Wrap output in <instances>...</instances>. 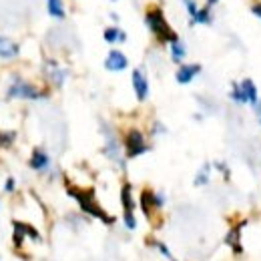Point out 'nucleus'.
I'll return each instance as SVG.
<instances>
[{
    "instance_id": "nucleus-1",
    "label": "nucleus",
    "mask_w": 261,
    "mask_h": 261,
    "mask_svg": "<svg viewBox=\"0 0 261 261\" xmlns=\"http://www.w3.org/2000/svg\"><path fill=\"white\" fill-rule=\"evenodd\" d=\"M145 22H147L149 30H151L159 40L169 42V44L175 42V40H179L177 34L169 28V24H167V20H165V16H163V12H161L159 8H151V10L147 12V16H145Z\"/></svg>"
},
{
    "instance_id": "nucleus-2",
    "label": "nucleus",
    "mask_w": 261,
    "mask_h": 261,
    "mask_svg": "<svg viewBox=\"0 0 261 261\" xmlns=\"http://www.w3.org/2000/svg\"><path fill=\"white\" fill-rule=\"evenodd\" d=\"M68 195H72V197L78 201L80 209L86 211L88 215L98 217V219H102L104 223H112V221H114L112 217H108V215H106V213L96 205V201L92 199V195H88V193H80V191H74V189H68Z\"/></svg>"
},
{
    "instance_id": "nucleus-3",
    "label": "nucleus",
    "mask_w": 261,
    "mask_h": 261,
    "mask_svg": "<svg viewBox=\"0 0 261 261\" xmlns=\"http://www.w3.org/2000/svg\"><path fill=\"white\" fill-rule=\"evenodd\" d=\"M151 147L147 145L145 141V135L141 133V130L133 128V130H128L126 137H124V151H126V157L128 159H135L143 153H147Z\"/></svg>"
},
{
    "instance_id": "nucleus-4",
    "label": "nucleus",
    "mask_w": 261,
    "mask_h": 261,
    "mask_svg": "<svg viewBox=\"0 0 261 261\" xmlns=\"http://www.w3.org/2000/svg\"><path fill=\"white\" fill-rule=\"evenodd\" d=\"M8 96H18V98H28V100H38V98H42L44 94L36 88V86H32L30 82H26V80H22V78H14V82L10 84V88H8Z\"/></svg>"
},
{
    "instance_id": "nucleus-5",
    "label": "nucleus",
    "mask_w": 261,
    "mask_h": 261,
    "mask_svg": "<svg viewBox=\"0 0 261 261\" xmlns=\"http://www.w3.org/2000/svg\"><path fill=\"white\" fill-rule=\"evenodd\" d=\"M130 80H133V88H135L137 98H139L141 102L147 100V96H149V80H147L145 72H143L141 68H135V70H133V76H130Z\"/></svg>"
},
{
    "instance_id": "nucleus-6",
    "label": "nucleus",
    "mask_w": 261,
    "mask_h": 261,
    "mask_svg": "<svg viewBox=\"0 0 261 261\" xmlns=\"http://www.w3.org/2000/svg\"><path fill=\"white\" fill-rule=\"evenodd\" d=\"M128 66V58L120 52V50H110L104 58V68L110 72H120Z\"/></svg>"
},
{
    "instance_id": "nucleus-7",
    "label": "nucleus",
    "mask_w": 261,
    "mask_h": 261,
    "mask_svg": "<svg viewBox=\"0 0 261 261\" xmlns=\"http://www.w3.org/2000/svg\"><path fill=\"white\" fill-rule=\"evenodd\" d=\"M199 72H201V64H181L175 78L179 84H189L193 82L195 76H199Z\"/></svg>"
},
{
    "instance_id": "nucleus-8",
    "label": "nucleus",
    "mask_w": 261,
    "mask_h": 261,
    "mask_svg": "<svg viewBox=\"0 0 261 261\" xmlns=\"http://www.w3.org/2000/svg\"><path fill=\"white\" fill-rule=\"evenodd\" d=\"M28 165H30V169H34V171H48V167H50V157L46 155V151L34 149V151H32V157H30V161H28Z\"/></svg>"
},
{
    "instance_id": "nucleus-9",
    "label": "nucleus",
    "mask_w": 261,
    "mask_h": 261,
    "mask_svg": "<svg viewBox=\"0 0 261 261\" xmlns=\"http://www.w3.org/2000/svg\"><path fill=\"white\" fill-rule=\"evenodd\" d=\"M104 137H106V145H104V153H106V157L122 165V159H120V147H118V141L114 139V135L110 133V130H108V128H106V135H104Z\"/></svg>"
},
{
    "instance_id": "nucleus-10",
    "label": "nucleus",
    "mask_w": 261,
    "mask_h": 261,
    "mask_svg": "<svg viewBox=\"0 0 261 261\" xmlns=\"http://www.w3.org/2000/svg\"><path fill=\"white\" fill-rule=\"evenodd\" d=\"M241 88H243V92H245V98H247V104H251L253 108L261 102L259 100V92H257V86H255V82L251 80V78H245L243 82H241Z\"/></svg>"
},
{
    "instance_id": "nucleus-11",
    "label": "nucleus",
    "mask_w": 261,
    "mask_h": 261,
    "mask_svg": "<svg viewBox=\"0 0 261 261\" xmlns=\"http://www.w3.org/2000/svg\"><path fill=\"white\" fill-rule=\"evenodd\" d=\"M120 203H122L124 213H135L133 189H130V185H128V183H124V185H122V189H120Z\"/></svg>"
},
{
    "instance_id": "nucleus-12",
    "label": "nucleus",
    "mask_w": 261,
    "mask_h": 261,
    "mask_svg": "<svg viewBox=\"0 0 261 261\" xmlns=\"http://www.w3.org/2000/svg\"><path fill=\"white\" fill-rule=\"evenodd\" d=\"M18 54V44H14L12 40L0 36V56L2 58H14Z\"/></svg>"
},
{
    "instance_id": "nucleus-13",
    "label": "nucleus",
    "mask_w": 261,
    "mask_h": 261,
    "mask_svg": "<svg viewBox=\"0 0 261 261\" xmlns=\"http://www.w3.org/2000/svg\"><path fill=\"white\" fill-rule=\"evenodd\" d=\"M104 40L108 44H112V42H124L126 40V32L120 30V28H116V26H108V28H104Z\"/></svg>"
},
{
    "instance_id": "nucleus-14",
    "label": "nucleus",
    "mask_w": 261,
    "mask_h": 261,
    "mask_svg": "<svg viewBox=\"0 0 261 261\" xmlns=\"http://www.w3.org/2000/svg\"><path fill=\"white\" fill-rule=\"evenodd\" d=\"M48 4V14L56 20H64L66 12H64V6H62V0H46Z\"/></svg>"
},
{
    "instance_id": "nucleus-15",
    "label": "nucleus",
    "mask_w": 261,
    "mask_h": 261,
    "mask_svg": "<svg viewBox=\"0 0 261 261\" xmlns=\"http://www.w3.org/2000/svg\"><path fill=\"white\" fill-rule=\"evenodd\" d=\"M185 56H187V46L181 40L171 42V58H173V62H183Z\"/></svg>"
},
{
    "instance_id": "nucleus-16",
    "label": "nucleus",
    "mask_w": 261,
    "mask_h": 261,
    "mask_svg": "<svg viewBox=\"0 0 261 261\" xmlns=\"http://www.w3.org/2000/svg\"><path fill=\"white\" fill-rule=\"evenodd\" d=\"M225 243H227V245H231V249H233V253H235V255H241V253H243V247H241V239H239V227H237V229H231V231H229V235H227Z\"/></svg>"
},
{
    "instance_id": "nucleus-17",
    "label": "nucleus",
    "mask_w": 261,
    "mask_h": 261,
    "mask_svg": "<svg viewBox=\"0 0 261 261\" xmlns=\"http://www.w3.org/2000/svg\"><path fill=\"white\" fill-rule=\"evenodd\" d=\"M229 98L237 104H247V98H245V92L241 88V82H233L231 84V92H229Z\"/></svg>"
},
{
    "instance_id": "nucleus-18",
    "label": "nucleus",
    "mask_w": 261,
    "mask_h": 261,
    "mask_svg": "<svg viewBox=\"0 0 261 261\" xmlns=\"http://www.w3.org/2000/svg\"><path fill=\"white\" fill-rule=\"evenodd\" d=\"M209 177H211V165L209 163H205L199 171H197V175H195V187H201V185H207L209 183Z\"/></svg>"
},
{
    "instance_id": "nucleus-19",
    "label": "nucleus",
    "mask_w": 261,
    "mask_h": 261,
    "mask_svg": "<svg viewBox=\"0 0 261 261\" xmlns=\"http://www.w3.org/2000/svg\"><path fill=\"white\" fill-rule=\"evenodd\" d=\"M191 24H211V8H209V6L199 8V12H197V16L191 20Z\"/></svg>"
},
{
    "instance_id": "nucleus-20",
    "label": "nucleus",
    "mask_w": 261,
    "mask_h": 261,
    "mask_svg": "<svg viewBox=\"0 0 261 261\" xmlns=\"http://www.w3.org/2000/svg\"><path fill=\"white\" fill-rule=\"evenodd\" d=\"M50 78H52V82L56 84V86H60L62 82H64V78H66V70H62V68H58L56 66V62H50Z\"/></svg>"
},
{
    "instance_id": "nucleus-21",
    "label": "nucleus",
    "mask_w": 261,
    "mask_h": 261,
    "mask_svg": "<svg viewBox=\"0 0 261 261\" xmlns=\"http://www.w3.org/2000/svg\"><path fill=\"white\" fill-rule=\"evenodd\" d=\"M185 2V8H187V12H189V16H191V20L197 16V12H199V8H197V2L195 0H183Z\"/></svg>"
},
{
    "instance_id": "nucleus-22",
    "label": "nucleus",
    "mask_w": 261,
    "mask_h": 261,
    "mask_svg": "<svg viewBox=\"0 0 261 261\" xmlns=\"http://www.w3.org/2000/svg\"><path fill=\"white\" fill-rule=\"evenodd\" d=\"M12 141H14V133H0V145L2 147L12 145Z\"/></svg>"
},
{
    "instance_id": "nucleus-23",
    "label": "nucleus",
    "mask_w": 261,
    "mask_h": 261,
    "mask_svg": "<svg viewBox=\"0 0 261 261\" xmlns=\"http://www.w3.org/2000/svg\"><path fill=\"white\" fill-rule=\"evenodd\" d=\"M165 205V195L163 193H153V207H163Z\"/></svg>"
},
{
    "instance_id": "nucleus-24",
    "label": "nucleus",
    "mask_w": 261,
    "mask_h": 261,
    "mask_svg": "<svg viewBox=\"0 0 261 261\" xmlns=\"http://www.w3.org/2000/svg\"><path fill=\"white\" fill-rule=\"evenodd\" d=\"M215 169H217V171H221L225 179H229V169H227V165H225V163H219V161H217V163H215Z\"/></svg>"
},
{
    "instance_id": "nucleus-25",
    "label": "nucleus",
    "mask_w": 261,
    "mask_h": 261,
    "mask_svg": "<svg viewBox=\"0 0 261 261\" xmlns=\"http://www.w3.org/2000/svg\"><path fill=\"white\" fill-rule=\"evenodd\" d=\"M4 191H6V193H12V191H14V179H12V177L6 179V183H4Z\"/></svg>"
},
{
    "instance_id": "nucleus-26",
    "label": "nucleus",
    "mask_w": 261,
    "mask_h": 261,
    "mask_svg": "<svg viewBox=\"0 0 261 261\" xmlns=\"http://www.w3.org/2000/svg\"><path fill=\"white\" fill-rule=\"evenodd\" d=\"M251 12H253L257 18H261V2H259V4H255V6L251 8Z\"/></svg>"
},
{
    "instance_id": "nucleus-27",
    "label": "nucleus",
    "mask_w": 261,
    "mask_h": 261,
    "mask_svg": "<svg viewBox=\"0 0 261 261\" xmlns=\"http://www.w3.org/2000/svg\"><path fill=\"white\" fill-rule=\"evenodd\" d=\"M253 110H255V114H257V116H259V118H261V102H259V104H257V106H255V108H253Z\"/></svg>"
},
{
    "instance_id": "nucleus-28",
    "label": "nucleus",
    "mask_w": 261,
    "mask_h": 261,
    "mask_svg": "<svg viewBox=\"0 0 261 261\" xmlns=\"http://www.w3.org/2000/svg\"><path fill=\"white\" fill-rule=\"evenodd\" d=\"M219 2V0H207V4L205 6H209V8H213V4H217Z\"/></svg>"
},
{
    "instance_id": "nucleus-29",
    "label": "nucleus",
    "mask_w": 261,
    "mask_h": 261,
    "mask_svg": "<svg viewBox=\"0 0 261 261\" xmlns=\"http://www.w3.org/2000/svg\"><path fill=\"white\" fill-rule=\"evenodd\" d=\"M259 124H261V118H259Z\"/></svg>"
}]
</instances>
